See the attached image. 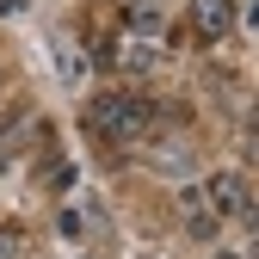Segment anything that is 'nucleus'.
I'll list each match as a JSON object with an SVG mask.
<instances>
[{"instance_id":"nucleus-1","label":"nucleus","mask_w":259,"mask_h":259,"mask_svg":"<svg viewBox=\"0 0 259 259\" xmlns=\"http://www.w3.org/2000/svg\"><path fill=\"white\" fill-rule=\"evenodd\" d=\"M154 123H160V105L142 99V93H99V99L87 105V130L99 136L105 148H130V142H148L154 136Z\"/></svg>"},{"instance_id":"nucleus-6","label":"nucleus","mask_w":259,"mask_h":259,"mask_svg":"<svg viewBox=\"0 0 259 259\" xmlns=\"http://www.w3.org/2000/svg\"><path fill=\"white\" fill-rule=\"evenodd\" d=\"M56 68H62V80H80L87 68H80V56L68 50V44H56Z\"/></svg>"},{"instance_id":"nucleus-2","label":"nucleus","mask_w":259,"mask_h":259,"mask_svg":"<svg viewBox=\"0 0 259 259\" xmlns=\"http://www.w3.org/2000/svg\"><path fill=\"white\" fill-rule=\"evenodd\" d=\"M204 198L216 204V216H222V222H253V185H247V173H241V167L210 173V179H204Z\"/></svg>"},{"instance_id":"nucleus-3","label":"nucleus","mask_w":259,"mask_h":259,"mask_svg":"<svg viewBox=\"0 0 259 259\" xmlns=\"http://www.w3.org/2000/svg\"><path fill=\"white\" fill-rule=\"evenodd\" d=\"M185 25H191V37H198V44H222V37L235 31V0H191Z\"/></svg>"},{"instance_id":"nucleus-4","label":"nucleus","mask_w":259,"mask_h":259,"mask_svg":"<svg viewBox=\"0 0 259 259\" xmlns=\"http://www.w3.org/2000/svg\"><path fill=\"white\" fill-rule=\"evenodd\" d=\"M179 216H185V235H191V241H222V216H216V204L204 198V185H185V191H179Z\"/></svg>"},{"instance_id":"nucleus-5","label":"nucleus","mask_w":259,"mask_h":259,"mask_svg":"<svg viewBox=\"0 0 259 259\" xmlns=\"http://www.w3.org/2000/svg\"><path fill=\"white\" fill-rule=\"evenodd\" d=\"M117 19H123V37H167V13L160 0H117Z\"/></svg>"}]
</instances>
